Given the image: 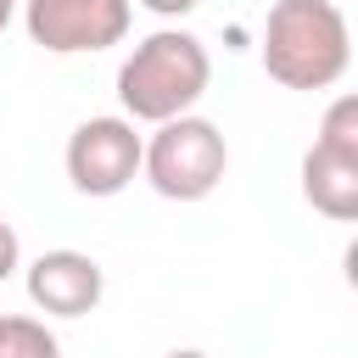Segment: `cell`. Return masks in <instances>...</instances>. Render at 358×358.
Instances as JSON below:
<instances>
[{"instance_id":"cell-9","label":"cell","mask_w":358,"mask_h":358,"mask_svg":"<svg viewBox=\"0 0 358 358\" xmlns=\"http://www.w3.org/2000/svg\"><path fill=\"white\" fill-rule=\"evenodd\" d=\"M324 151H341V157H358V95H336L319 117V140Z\"/></svg>"},{"instance_id":"cell-13","label":"cell","mask_w":358,"mask_h":358,"mask_svg":"<svg viewBox=\"0 0 358 358\" xmlns=\"http://www.w3.org/2000/svg\"><path fill=\"white\" fill-rule=\"evenodd\" d=\"M168 358H207V352H196V347H179V352H168Z\"/></svg>"},{"instance_id":"cell-2","label":"cell","mask_w":358,"mask_h":358,"mask_svg":"<svg viewBox=\"0 0 358 358\" xmlns=\"http://www.w3.org/2000/svg\"><path fill=\"white\" fill-rule=\"evenodd\" d=\"M213 84V56L190 28L145 34L117 67V101L129 123H168L185 117Z\"/></svg>"},{"instance_id":"cell-4","label":"cell","mask_w":358,"mask_h":358,"mask_svg":"<svg viewBox=\"0 0 358 358\" xmlns=\"http://www.w3.org/2000/svg\"><path fill=\"white\" fill-rule=\"evenodd\" d=\"M129 22H134L129 0H22V28L50 56H84V50L123 45Z\"/></svg>"},{"instance_id":"cell-7","label":"cell","mask_w":358,"mask_h":358,"mask_svg":"<svg viewBox=\"0 0 358 358\" xmlns=\"http://www.w3.org/2000/svg\"><path fill=\"white\" fill-rule=\"evenodd\" d=\"M302 196H308L313 213H324L336 224H352L358 218V157L308 145V157H302Z\"/></svg>"},{"instance_id":"cell-3","label":"cell","mask_w":358,"mask_h":358,"mask_svg":"<svg viewBox=\"0 0 358 358\" xmlns=\"http://www.w3.org/2000/svg\"><path fill=\"white\" fill-rule=\"evenodd\" d=\"M224 168H229V145H224L218 123L196 117V112L157 123V134L140 151L145 185L168 201H207L224 185Z\"/></svg>"},{"instance_id":"cell-8","label":"cell","mask_w":358,"mask_h":358,"mask_svg":"<svg viewBox=\"0 0 358 358\" xmlns=\"http://www.w3.org/2000/svg\"><path fill=\"white\" fill-rule=\"evenodd\" d=\"M0 358H62V341L28 313H0Z\"/></svg>"},{"instance_id":"cell-5","label":"cell","mask_w":358,"mask_h":358,"mask_svg":"<svg viewBox=\"0 0 358 358\" xmlns=\"http://www.w3.org/2000/svg\"><path fill=\"white\" fill-rule=\"evenodd\" d=\"M140 151H145V134H134L129 117H84L67 134L62 162L78 196H117L140 173Z\"/></svg>"},{"instance_id":"cell-11","label":"cell","mask_w":358,"mask_h":358,"mask_svg":"<svg viewBox=\"0 0 358 358\" xmlns=\"http://www.w3.org/2000/svg\"><path fill=\"white\" fill-rule=\"evenodd\" d=\"M151 17H185V11H196L201 0H140Z\"/></svg>"},{"instance_id":"cell-12","label":"cell","mask_w":358,"mask_h":358,"mask_svg":"<svg viewBox=\"0 0 358 358\" xmlns=\"http://www.w3.org/2000/svg\"><path fill=\"white\" fill-rule=\"evenodd\" d=\"M11 17H17V0H0V28H6Z\"/></svg>"},{"instance_id":"cell-6","label":"cell","mask_w":358,"mask_h":358,"mask_svg":"<svg viewBox=\"0 0 358 358\" xmlns=\"http://www.w3.org/2000/svg\"><path fill=\"white\" fill-rule=\"evenodd\" d=\"M106 296V274L90 252H73V246H56V252H39L28 263V302L39 313H56V319H84L95 313Z\"/></svg>"},{"instance_id":"cell-10","label":"cell","mask_w":358,"mask_h":358,"mask_svg":"<svg viewBox=\"0 0 358 358\" xmlns=\"http://www.w3.org/2000/svg\"><path fill=\"white\" fill-rule=\"evenodd\" d=\"M22 263V246H17V229L0 218V280H11V268Z\"/></svg>"},{"instance_id":"cell-1","label":"cell","mask_w":358,"mask_h":358,"mask_svg":"<svg viewBox=\"0 0 358 358\" xmlns=\"http://www.w3.org/2000/svg\"><path fill=\"white\" fill-rule=\"evenodd\" d=\"M352 67V28L336 0H274L263 22V73L285 90H330Z\"/></svg>"}]
</instances>
